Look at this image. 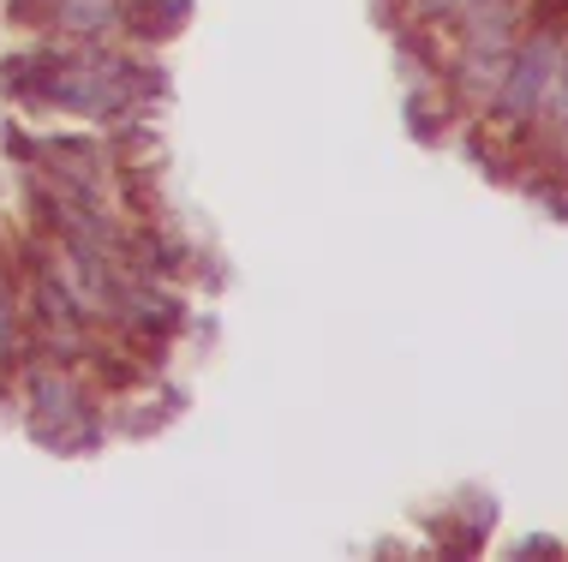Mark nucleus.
<instances>
[{
	"label": "nucleus",
	"mask_w": 568,
	"mask_h": 562,
	"mask_svg": "<svg viewBox=\"0 0 568 562\" xmlns=\"http://www.w3.org/2000/svg\"><path fill=\"white\" fill-rule=\"evenodd\" d=\"M180 30H186V0H126L120 42H132V49H156V42L180 37Z\"/></svg>",
	"instance_id": "obj_5"
},
{
	"label": "nucleus",
	"mask_w": 568,
	"mask_h": 562,
	"mask_svg": "<svg viewBox=\"0 0 568 562\" xmlns=\"http://www.w3.org/2000/svg\"><path fill=\"white\" fill-rule=\"evenodd\" d=\"M7 30L49 42H120L126 0H7Z\"/></svg>",
	"instance_id": "obj_3"
},
{
	"label": "nucleus",
	"mask_w": 568,
	"mask_h": 562,
	"mask_svg": "<svg viewBox=\"0 0 568 562\" xmlns=\"http://www.w3.org/2000/svg\"><path fill=\"white\" fill-rule=\"evenodd\" d=\"M30 359V317L19 287V257L0 252V371H19Z\"/></svg>",
	"instance_id": "obj_4"
},
{
	"label": "nucleus",
	"mask_w": 568,
	"mask_h": 562,
	"mask_svg": "<svg viewBox=\"0 0 568 562\" xmlns=\"http://www.w3.org/2000/svg\"><path fill=\"white\" fill-rule=\"evenodd\" d=\"M509 556H562V544L557 539H527V544H515Z\"/></svg>",
	"instance_id": "obj_7"
},
{
	"label": "nucleus",
	"mask_w": 568,
	"mask_h": 562,
	"mask_svg": "<svg viewBox=\"0 0 568 562\" xmlns=\"http://www.w3.org/2000/svg\"><path fill=\"white\" fill-rule=\"evenodd\" d=\"M402 114H407L413 144H437V139H449V132H455V109L443 102L437 84H413L407 102H402Z\"/></svg>",
	"instance_id": "obj_6"
},
{
	"label": "nucleus",
	"mask_w": 568,
	"mask_h": 562,
	"mask_svg": "<svg viewBox=\"0 0 568 562\" xmlns=\"http://www.w3.org/2000/svg\"><path fill=\"white\" fill-rule=\"evenodd\" d=\"M168 96V72L132 42H49L19 37L0 54V102L19 120H67V126L114 132L150 120Z\"/></svg>",
	"instance_id": "obj_1"
},
{
	"label": "nucleus",
	"mask_w": 568,
	"mask_h": 562,
	"mask_svg": "<svg viewBox=\"0 0 568 562\" xmlns=\"http://www.w3.org/2000/svg\"><path fill=\"white\" fill-rule=\"evenodd\" d=\"M12 377H19L24 431H30L37 449L97 454L102 443H109V413H102V395L84 377V366H60V359L30 354Z\"/></svg>",
	"instance_id": "obj_2"
}]
</instances>
